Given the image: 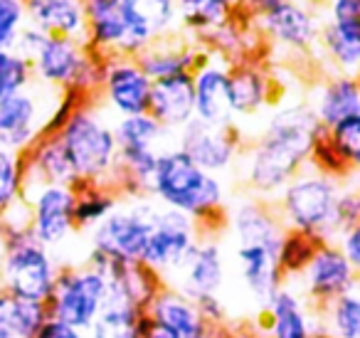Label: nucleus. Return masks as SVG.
<instances>
[{"instance_id": "obj_48", "label": "nucleus", "mask_w": 360, "mask_h": 338, "mask_svg": "<svg viewBox=\"0 0 360 338\" xmlns=\"http://www.w3.org/2000/svg\"><path fill=\"white\" fill-rule=\"evenodd\" d=\"M210 338H250V336L242 331H235V328H217V331H212Z\"/></svg>"}, {"instance_id": "obj_50", "label": "nucleus", "mask_w": 360, "mask_h": 338, "mask_svg": "<svg viewBox=\"0 0 360 338\" xmlns=\"http://www.w3.org/2000/svg\"><path fill=\"white\" fill-rule=\"evenodd\" d=\"M319 338H323V336H319Z\"/></svg>"}, {"instance_id": "obj_9", "label": "nucleus", "mask_w": 360, "mask_h": 338, "mask_svg": "<svg viewBox=\"0 0 360 338\" xmlns=\"http://www.w3.org/2000/svg\"><path fill=\"white\" fill-rule=\"evenodd\" d=\"M62 92L32 82L25 92L0 96V149L25 156L52 121Z\"/></svg>"}, {"instance_id": "obj_30", "label": "nucleus", "mask_w": 360, "mask_h": 338, "mask_svg": "<svg viewBox=\"0 0 360 338\" xmlns=\"http://www.w3.org/2000/svg\"><path fill=\"white\" fill-rule=\"evenodd\" d=\"M242 3L245 0H178L180 30L200 40L210 30L232 20L242 11Z\"/></svg>"}, {"instance_id": "obj_8", "label": "nucleus", "mask_w": 360, "mask_h": 338, "mask_svg": "<svg viewBox=\"0 0 360 338\" xmlns=\"http://www.w3.org/2000/svg\"><path fill=\"white\" fill-rule=\"evenodd\" d=\"M158 208L160 205L148 195L121 198V203L94 230H89V249L114 262L141 264Z\"/></svg>"}, {"instance_id": "obj_33", "label": "nucleus", "mask_w": 360, "mask_h": 338, "mask_svg": "<svg viewBox=\"0 0 360 338\" xmlns=\"http://www.w3.org/2000/svg\"><path fill=\"white\" fill-rule=\"evenodd\" d=\"M121 203V195L106 185H79L75 203V225L77 232L94 230L116 205Z\"/></svg>"}, {"instance_id": "obj_15", "label": "nucleus", "mask_w": 360, "mask_h": 338, "mask_svg": "<svg viewBox=\"0 0 360 338\" xmlns=\"http://www.w3.org/2000/svg\"><path fill=\"white\" fill-rule=\"evenodd\" d=\"M175 146H178L188 158L202 170L212 175L230 173L237 165L245 149L240 129L235 126H212L193 119L188 126L175 134Z\"/></svg>"}, {"instance_id": "obj_31", "label": "nucleus", "mask_w": 360, "mask_h": 338, "mask_svg": "<svg viewBox=\"0 0 360 338\" xmlns=\"http://www.w3.org/2000/svg\"><path fill=\"white\" fill-rule=\"evenodd\" d=\"M114 134L119 149H155L165 151L175 146V134L160 126L150 114L114 119Z\"/></svg>"}, {"instance_id": "obj_19", "label": "nucleus", "mask_w": 360, "mask_h": 338, "mask_svg": "<svg viewBox=\"0 0 360 338\" xmlns=\"http://www.w3.org/2000/svg\"><path fill=\"white\" fill-rule=\"evenodd\" d=\"M222 232L232 239V244H264L274 249H281L286 237V227L281 225L274 205L255 195L227 205Z\"/></svg>"}, {"instance_id": "obj_26", "label": "nucleus", "mask_w": 360, "mask_h": 338, "mask_svg": "<svg viewBox=\"0 0 360 338\" xmlns=\"http://www.w3.org/2000/svg\"><path fill=\"white\" fill-rule=\"evenodd\" d=\"M86 15V45L91 52L106 57H124L126 20L121 0H82Z\"/></svg>"}, {"instance_id": "obj_40", "label": "nucleus", "mask_w": 360, "mask_h": 338, "mask_svg": "<svg viewBox=\"0 0 360 338\" xmlns=\"http://www.w3.org/2000/svg\"><path fill=\"white\" fill-rule=\"evenodd\" d=\"M25 25V0H0V52L15 50V42Z\"/></svg>"}, {"instance_id": "obj_3", "label": "nucleus", "mask_w": 360, "mask_h": 338, "mask_svg": "<svg viewBox=\"0 0 360 338\" xmlns=\"http://www.w3.org/2000/svg\"><path fill=\"white\" fill-rule=\"evenodd\" d=\"M345 180L306 165L271 200L281 225L289 232H299L316 242H335L338 227V200Z\"/></svg>"}, {"instance_id": "obj_45", "label": "nucleus", "mask_w": 360, "mask_h": 338, "mask_svg": "<svg viewBox=\"0 0 360 338\" xmlns=\"http://www.w3.org/2000/svg\"><path fill=\"white\" fill-rule=\"evenodd\" d=\"M35 338H86V333L79 331V328H75V326H70V323H65V321L47 318L45 326L37 331Z\"/></svg>"}, {"instance_id": "obj_1", "label": "nucleus", "mask_w": 360, "mask_h": 338, "mask_svg": "<svg viewBox=\"0 0 360 338\" xmlns=\"http://www.w3.org/2000/svg\"><path fill=\"white\" fill-rule=\"evenodd\" d=\"M323 136L326 129L316 119L309 101L276 106L237 161L247 193L271 203L284 185L311 163L316 144Z\"/></svg>"}, {"instance_id": "obj_5", "label": "nucleus", "mask_w": 360, "mask_h": 338, "mask_svg": "<svg viewBox=\"0 0 360 338\" xmlns=\"http://www.w3.org/2000/svg\"><path fill=\"white\" fill-rule=\"evenodd\" d=\"M0 289L13 299L45 301L50 299L65 264L55 257V249L32 237L30 227L0 232Z\"/></svg>"}, {"instance_id": "obj_28", "label": "nucleus", "mask_w": 360, "mask_h": 338, "mask_svg": "<svg viewBox=\"0 0 360 338\" xmlns=\"http://www.w3.org/2000/svg\"><path fill=\"white\" fill-rule=\"evenodd\" d=\"M27 25L45 35L86 42V15L82 0H25Z\"/></svg>"}, {"instance_id": "obj_35", "label": "nucleus", "mask_w": 360, "mask_h": 338, "mask_svg": "<svg viewBox=\"0 0 360 338\" xmlns=\"http://www.w3.org/2000/svg\"><path fill=\"white\" fill-rule=\"evenodd\" d=\"M25 193V156L0 149V218L22 200Z\"/></svg>"}, {"instance_id": "obj_21", "label": "nucleus", "mask_w": 360, "mask_h": 338, "mask_svg": "<svg viewBox=\"0 0 360 338\" xmlns=\"http://www.w3.org/2000/svg\"><path fill=\"white\" fill-rule=\"evenodd\" d=\"M232 259L247 296L259 311L266 308L274 294L286 284L284 269L279 264V249L264 244H235Z\"/></svg>"}, {"instance_id": "obj_12", "label": "nucleus", "mask_w": 360, "mask_h": 338, "mask_svg": "<svg viewBox=\"0 0 360 338\" xmlns=\"http://www.w3.org/2000/svg\"><path fill=\"white\" fill-rule=\"evenodd\" d=\"M200 234H202L200 225L188 218V215L158 208L141 264L153 269L163 282H170L173 274L183 267L188 254L193 252Z\"/></svg>"}, {"instance_id": "obj_10", "label": "nucleus", "mask_w": 360, "mask_h": 338, "mask_svg": "<svg viewBox=\"0 0 360 338\" xmlns=\"http://www.w3.org/2000/svg\"><path fill=\"white\" fill-rule=\"evenodd\" d=\"M109 301L106 274L91 264H70L62 267L57 284L47 299L50 318L65 321L79 331H89Z\"/></svg>"}, {"instance_id": "obj_22", "label": "nucleus", "mask_w": 360, "mask_h": 338, "mask_svg": "<svg viewBox=\"0 0 360 338\" xmlns=\"http://www.w3.org/2000/svg\"><path fill=\"white\" fill-rule=\"evenodd\" d=\"M146 313L153 321L170 328L178 338H210L212 331H215L200 313L195 299L186 296V294L178 292L170 284H163L158 289V294L148 303Z\"/></svg>"}, {"instance_id": "obj_11", "label": "nucleus", "mask_w": 360, "mask_h": 338, "mask_svg": "<svg viewBox=\"0 0 360 338\" xmlns=\"http://www.w3.org/2000/svg\"><path fill=\"white\" fill-rule=\"evenodd\" d=\"M153 80L141 70L136 57H106L101 65V82L96 104L114 119L148 114Z\"/></svg>"}, {"instance_id": "obj_7", "label": "nucleus", "mask_w": 360, "mask_h": 338, "mask_svg": "<svg viewBox=\"0 0 360 338\" xmlns=\"http://www.w3.org/2000/svg\"><path fill=\"white\" fill-rule=\"evenodd\" d=\"M32 77L37 84L50 87L62 94H77L82 99H94L101 82V60L89 45L70 37L47 35L40 52L30 60Z\"/></svg>"}, {"instance_id": "obj_47", "label": "nucleus", "mask_w": 360, "mask_h": 338, "mask_svg": "<svg viewBox=\"0 0 360 338\" xmlns=\"http://www.w3.org/2000/svg\"><path fill=\"white\" fill-rule=\"evenodd\" d=\"M11 301L13 296L0 289V338H18L11 328Z\"/></svg>"}, {"instance_id": "obj_23", "label": "nucleus", "mask_w": 360, "mask_h": 338, "mask_svg": "<svg viewBox=\"0 0 360 338\" xmlns=\"http://www.w3.org/2000/svg\"><path fill=\"white\" fill-rule=\"evenodd\" d=\"M202 57H205V50L200 45L175 32V35L160 37L153 45H148L136 57V62L155 82L175 75H193V70L200 65Z\"/></svg>"}, {"instance_id": "obj_42", "label": "nucleus", "mask_w": 360, "mask_h": 338, "mask_svg": "<svg viewBox=\"0 0 360 338\" xmlns=\"http://www.w3.org/2000/svg\"><path fill=\"white\" fill-rule=\"evenodd\" d=\"M198 308L205 316V321L210 323L212 328H227V321H230V311H227V301L222 299V294H212V296H200L195 299Z\"/></svg>"}, {"instance_id": "obj_2", "label": "nucleus", "mask_w": 360, "mask_h": 338, "mask_svg": "<svg viewBox=\"0 0 360 338\" xmlns=\"http://www.w3.org/2000/svg\"><path fill=\"white\" fill-rule=\"evenodd\" d=\"M148 198L160 208L188 215L202 232H222L225 227L227 188L222 178L195 165L178 146L160 154Z\"/></svg>"}, {"instance_id": "obj_27", "label": "nucleus", "mask_w": 360, "mask_h": 338, "mask_svg": "<svg viewBox=\"0 0 360 338\" xmlns=\"http://www.w3.org/2000/svg\"><path fill=\"white\" fill-rule=\"evenodd\" d=\"M274 99V84L269 72L255 60H242L230 67V101L237 119H250L269 109Z\"/></svg>"}, {"instance_id": "obj_18", "label": "nucleus", "mask_w": 360, "mask_h": 338, "mask_svg": "<svg viewBox=\"0 0 360 338\" xmlns=\"http://www.w3.org/2000/svg\"><path fill=\"white\" fill-rule=\"evenodd\" d=\"M259 338H319V311L306 301L294 282H286L259 311Z\"/></svg>"}, {"instance_id": "obj_32", "label": "nucleus", "mask_w": 360, "mask_h": 338, "mask_svg": "<svg viewBox=\"0 0 360 338\" xmlns=\"http://www.w3.org/2000/svg\"><path fill=\"white\" fill-rule=\"evenodd\" d=\"M319 326L323 338H360V284L319 308Z\"/></svg>"}, {"instance_id": "obj_37", "label": "nucleus", "mask_w": 360, "mask_h": 338, "mask_svg": "<svg viewBox=\"0 0 360 338\" xmlns=\"http://www.w3.org/2000/svg\"><path fill=\"white\" fill-rule=\"evenodd\" d=\"M35 82L30 60L15 50L0 52V96H13L18 92H25Z\"/></svg>"}, {"instance_id": "obj_6", "label": "nucleus", "mask_w": 360, "mask_h": 338, "mask_svg": "<svg viewBox=\"0 0 360 338\" xmlns=\"http://www.w3.org/2000/svg\"><path fill=\"white\" fill-rule=\"evenodd\" d=\"M242 13L257 35L291 55H311L319 50L321 15L319 3L309 0H245Z\"/></svg>"}, {"instance_id": "obj_38", "label": "nucleus", "mask_w": 360, "mask_h": 338, "mask_svg": "<svg viewBox=\"0 0 360 338\" xmlns=\"http://www.w3.org/2000/svg\"><path fill=\"white\" fill-rule=\"evenodd\" d=\"M316 247H319L316 239L286 230L284 244H281V249H279V264H281V269H284L286 282H291V279H296L301 272H304L309 259L314 257Z\"/></svg>"}, {"instance_id": "obj_49", "label": "nucleus", "mask_w": 360, "mask_h": 338, "mask_svg": "<svg viewBox=\"0 0 360 338\" xmlns=\"http://www.w3.org/2000/svg\"><path fill=\"white\" fill-rule=\"evenodd\" d=\"M309 3H319V6H321V0H309Z\"/></svg>"}, {"instance_id": "obj_14", "label": "nucleus", "mask_w": 360, "mask_h": 338, "mask_svg": "<svg viewBox=\"0 0 360 338\" xmlns=\"http://www.w3.org/2000/svg\"><path fill=\"white\" fill-rule=\"evenodd\" d=\"M30 210V232L45 247L57 249L77 232L75 203L77 188L67 185H35L22 193Z\"/></svg>"}, {"instance_id": "obj_29", "label": "nucleus", "mask_w": 360, "mask_h": 338, "mask_svg": "<svg viewBox=\"0 0 360 338\" xmlns=\"http://www.w3.org/2000/svg\"><path fill=\"white\" fill-rule=\"evenodd\" d=\"M309 104L323 129H330L338 121L360 114V77L333 72L316 87Z\"/></svg>"}, {"instance_id": "obj_46", "label": "nucleus", "mask_w": 360, "mask_h": 338, "mask_svg": "<svg viewBox=\"0 0 360 338\" xmlns=\"http://www.w3.org/2000/svg\"><path fill=\"white\" fill-rule=\"evenodd\" d=\"M139 338H178L170 328H165L163 323L153 321L148 313H143L141 318V328H139Z\"/></svg>"}, {"instance_id": "obj_34", "label": "nucleus", "mask_w": 360, "mask_h": 338, "mask_svg": "<svg viewBox=\"0 0 360 338\" xmlns=\"http://www.w3.org/2000/svg\"><path fill=\"white\" fill-rule=\"evenodd\" d=\"M146 311L129 303L106 301L104 311L94 321V326L86 331V338H139L141 318Z\"/></svg>"}, {"instance_id": "obj_24", "label": "nucleus", "mask_w": 360, "mask_h": 338, "mask_svg": "<svg viewBox=\"0 0 360 338\" xmlns=\"http://www.w3.org/2000/svg\"><path fill=\"white\" fill-rule=\"evenodd\" d=\"M148 114L178 134L183 126L195 119V92H193V75H175L153 82Z\"/></svg>"}, {"instance_id": "obj_41", "label": "nucleus", "mask_w": 360, "mask_h": 338, "mask_svg": "<svg viewBox=\"0 0 360 338\" xmlns=\"http://www.w3.org/2000/svg\"><path fill=\"white\" fill-rule=\"evenodd\" d=\"M353 225H360V180L350 183V178H345L338 200V227L343 232Z\"/></svg>"}, {"instance_id": "obj_16", "label": "nucleus", "mask_w": 360, "mask_h": 338, "mask_svg": "<svg viewBox=\"0 0 360 338\" xmlns=\"http://www.w3.org/2000/svg\"><path fill=\"white\" fill-rule=\"evenodd\" d=\"M165 284L175 287L191 299L222 294L227 284V252L220 232H202L183 267Z\"/></svg>"}, {"instance_id": "obj_4", "label": "nucleus", "mask_w": 360, "mask_h": 338, "mask_svg": "<svg viewBox=\"0 0 360 338\" xmlns=\"http://www.w3.org/2000/svg\"><path fill=\"white\" fill-rule=\"evenodd\" d=\"M57 136L75 165L79 185L114 188L119 170V144L114 119L96 104V99H82Z\"/></svg>"}, {"instance_id": "obj_25", "label": "nucleus", "mask_w": 360, "mask_h": 338, "mask_svg": "<svg viewBox=\"0 0 360 338\" xmlns=\"http://www.w3.org/2000/svg\"><path fill=\"white\" fill-rule=\"evenodd\" d=\"M35 185H67L79 188V178L57 134H45L25 154V188Z\"/></svg>"}, {"instance_id": "obj_39", "label": "nucleus", "mask_w": 360, "mask_h": 338, "mask_svg": "<svg viewBox=\"0 0 360 338\" xmlns=\"http://www.w3.org/2000/svg\"><path fill=\"white\" fill-rule=\"evenodd\" d=\"M47 318L50 311L45 301H27V299L11 301V328L18 338H35Z\"/></svg>"}, {"instance_id": "obj_44", "label": "nucleus", "mask_w": 360, "mask_h": 338, "mask_svg": "<svg viewBox=\"0 0 360 338\" xmlns=\"http://www.w3.org/2000/svg\"><path fill=\"white\" fill-rule=\"evenodd\" d=\"M45 40H47L45 32L37 30V27H32V25H25L20 32V37H18V42H15V52H20L25 60H32V57L40 52V47Z\"/></svg>"}, {"instance_id": "obj_17", "label": "nucleus", "mask_w": 360, "mask_h": 338, "mask_svg": "<svg viewBox=\"0 0 360 338\" xmlns=\"http://www.w3.org/2000/svg\"><path fill=\"white\" fill-rule=\"evenodd\" d=\"M126 20L124 57H139L160 37L180 32L178 0H121Z\"/></svg>"}, {"instance_id": "obj_13", "label": "nucleus", "mask_w": 360, "mask_h": 338, "mask_svg": "<svg viewBox=\"0 0 360 338\" xmlns=\"http://www.w3.org/2000/svg\"><path fill=\"white\" fill-rule=\"evenodd\" d=\"M291 282L304 294L306 301L319 311V308L328 306L330 301H335L338 296H343L350 289L358 287L360 277L353 269V264L345 259V254L340 252L338 244L319 242V247H316L314 257L304 267V272L296 279H291Z\"/></svg>"}, {"instance_id": "obj_20", "label": "nucleus", "mask_w": 360, "mask_h": 338, "mask_svg": "<svg viewBox=\"0 0 360 338\" xmlns=\"http://www.w3.org/2000/svg\"><path fill=\"white\" fill-rule=\"evenodd\" d=\"M230 62L205 50L200 65L193 70L195 119L212 126H235L230 101Z\"/></svg>"}, {"instance_id": "obj_36", "label": "nucleus", "mask_w": 360, "mask_h": 338, "mask_svg": "<svg viewBox=\"0 0 360 338\" xmlns=\"http://www.w3.org/2000/svg\"><path fill=\"white\" fill-rule=\"evenodd\" d=\"M326 141L338 154V158L348 165L350 173L360 175V114L348 116L326 129Z\"/></svg>"}, {"instance_id": "obj_43", "label": "nucleus", "mask_w": 360, "mask_h": 338, "mask_svg": "<svg viewBox=\"0 0 360 338\" xmlns=\"http://www.w3.org/2000/svg\"><path fill=\"white\" fill-rule=\"evenodd\" d=\"M335 244H338L340 252L345 254V259L353 264V269L360 277V225H353V227L343 230V232L338 234V239H335Z\"/></svg>"}]
</instances>
